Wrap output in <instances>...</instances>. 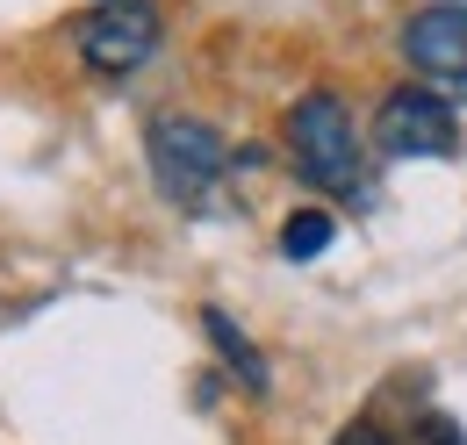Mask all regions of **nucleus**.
Listing matches in <instances>:
<instances>
[{
    "label": "nucleus",
    "mask_w": 467,
    "mask_h": 445,
    "mask_svg": "<svg viewBox=\"0 0 467 445\" xmlns=\"http://www.w3.org/2000/svg\"><path fill=\"white\" fill-rule=\"evenodd\" d=\"M144 159H151V180L159 194L187 209V216H209L223 209V180H231V144L202 122V115H159L144 129Z\"/></svg>",
    "instance_id": "nucleus-1"
},
{
    "label": "nucleus",
    "mask_w": 467,
    "mask_h": 445,
    "mask_svg": "<svg viewBox=\"0 0 467 445\" xmlns=\"http://www.w3.org/2000/svg\"><path fill=\"white\" fill-rule=\"evenodd\" d=\"M288 166L302 172V187L317 194H359L367 187V151H359V129L352 109L338 94H302L288 109Z\"/></svg>",
    "instance_id": "nucleus-2"
},
{
    "label": "nucleus",
    "mask_w": 467,
    "mask_h": 445,
    "mask_svg": "<svg viewBox=\"0 0 467 445\" xmlns=\"http://www.w3.org/2000/svg\"><path fill=\"white\" fill-rule=\"evenodd\" d=\"M72 44H79V65L101 72V79H122L137 65H151L159 44H166V22L151 0H101L94 15L72 22Z\"/></svg>",
    "instance_id": "nucleus-3"
},
{
    "label": "nucleus",
    "mask_w": 467,
    "mask_h": 445,
    "mask_svg": "<svg viewBox=\"0 0 467 445\" xmlns=\"http://www.w3.org/2000/svg\"><path fill=\"white\" fill-rule=\"evenodd\" d=\"M374 144H381V159H453L461 115L439 87H396L374 109Z\"/></svg>",
    "instance_id": "nucleus-4"
},
{
    "label": "nucleus",
    "mask_w": 467,
    "mask_h": 445,
    "mask_svg": "<svg viewBox=\"0 0 467 445\" xmlns=\"http://www.w3.org/2000/svg\"><path fill=\"white\" fill-rule=\"evenodd\" d=\"M403 57L424 87H467V7H417L403 22Z\"/></svg>",
    "instance_id": "nucleus-5"
},
{
    "label": "nucleus",
    "mask_w": 467,
    "mask_h": 445,
    "mask_svg": "<svg viewBox=\"0 0 467 445\" xmlns=\"http://www.w3.org/2000/svg\"><path fill=\"white\" fill-rule=\"evenodd\" d=\"M202 331H209V345L223 352V367L237 374V388L266 395V359H259V345H252V337L237 331V316H231V309H216V302H209V309H202Z\"/></svg>",
    "instance_id": "nucleus-6"
},
{
    "label": "nucleus",
    "mask_w": 467,
    "mask_h": 445,
    "mask_svg": "<svg viewBox=\"0 0 467 445\" xmlns=\"http://www.w3.org/2000/svg\"><path fill=\"white\" fill-rule=\"evenodd\" d=\"M331 237H338L331 209H295V216L281 222V252H288L295 266H309L317 252H331Z\"/></svg>",
    "instance_id": "nucleus-7"
},
{
    "label": "nucleus",
    "mask_w": 467,
    "mask_h": 445,
    "mask_svg": "<svg viewBox=\"0 0 467 445\" xmlns=\"http://www.w3.org/2000/svg\"><path fill=\"white\" fill-rule=\"evenodd\" d=\"M417 439H424V445H467L453 417H424V424H417Z\"/></svg>",
    "instance_id": "nucleus-8"
},
{
    "label": "nucleus",
    "mask_w": 467,
    "mask_h": 445,
    "mask_svg": "<svg viewBox=\"0 0 467 445\" xmlns=\"http://www.w3.org/2000/svg\"><path fill=\"white\" fill-rule=\"evenodd\" d=\"M338 445H389V431H381V424H367V417H359V424H352V431H346V439H338Z\"/></svg>",
    "instance_id": "nucleus-9"
},
{
    "label": "nucleus",
    "mask_w": 467,
    "mask_h": 445,
    "mask_svg": "<svg viewBox=\"0 0 467 445\" xmlns=\"http://www.w3.org/2000/svg\"><path fill=\"white\" fill-rule=\"evenodd\" d=\"M453 7H467V0H453Z\"/></svg>",
    "instance_id": "nucleus-10"
}]
</instances>
